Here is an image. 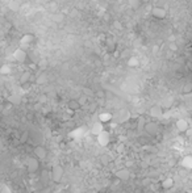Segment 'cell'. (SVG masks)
<instances>
[{
	"label": "cell",
	"instance_id": "cell-2",
	"mask_svg": "<svg viewBox=\"0 0 192 193\" xmlns=\"http://www.w3.org/2000/svg\"><path fill=\"white\" fill-rule=\"evenodd\" d=\"M50 176H51V180H53L54 183H61V180L63 177V168L61 167V165H58V164L53 165L51 172H50Z\"/></svg>",
	"mask_w": 192,
	"mask_h": 193
},
{
	"label": "cell",
	"instance_id": "cell-16",
	"mask_svg": "<svg viewBox=\"0 0 192 193\" xmlns=\"http://www.w3.org/2000/svg\"><path fill=\"white\" fill-rule=\"evenodd\" d=\"M112 118H113V116H112L111 113H101L99 116V122H101V124H107V122L112 121Z\"/></svg>",
	"mask_w": 192,
	"mask_h": 193
},
{
	"label": "cell",
	"instance_id": "cell-9",
	"mask_svg": "<svg viewBox=\"0 0 192 193\" xmlns=\"http://www.w3.org/2000/svg\"><path fill=\"white\" fill-rule=\"evenodd\" d=\"M116 177L121 181H126V180H129V177H130V171L128 168H121L116 172Z\"/></svg>",
	"mask_w": 192,
	"mask_h": 193
},
{
	"label": "cell",
	"instance_id": "cell-15",
	"mask_svg": "<svg viewBox=\"0 0 192 193\" xmlns=\"http://www.w3.org/2000/svg\"><path fill=\"white\" fill-rule=\"evenodd\" d=\"M91 131H92V134H95V135H99L100 133L104 131V125L101 124V122H96V124L92 125V129H91Z\"/></svg>",
	"mask_w": 192,
	"mask_h": 193
},
{
	"label": "cell",
	"instance_id": "cell-25",
	"mask_svg": "<svg viewBox=\"0 0 192 193\" xmlns=\"http://www.w3.org/2000/svg\"><path fill=\"white\" fill-rule=\"evenodd\" d=\"M83 95L87 96V97H90V96H95V92L90 88H83Z\"/></svg>",
	"mask_w": 192,
	"mask_h": 193
},
{
	"label": "cell",
	"instance_id": "cell-6",
	"mask_svg": "<svg viewBox=\"0 0 192 193\" xmlns=\"http://www.w3.org/2000/svg\"><path fill=\"white\" fill-rule=\"evenodd\" d=\"M33 152H34V156L37 158L38 160H45L47 158V150L43 147V146H36Z\"/></svg>",
	"mask_w": 192,
	"mask_h": 193
},
{
	"label": "cell",
	"instance_id": "cell-26",
	"mask_svg": "<svg viewBox=\"0 0 192 193\" xmlns=\"http://www.w3.org/2000/svg\"><path fill=\"white\" fill-rule=\"evenodd\" d=\"M128 3H129V5L132 8H134V9L139 7V0H128Z\"/></svg>",
	"mask_w": 192,
	"mask_h": 193
},
{
	"label": "cell",
	"instance_id": "cell-13",
	"mask_svg": "<svg viewBox=\"0 0 192 193\" xmlns=\"http://www.w3.org/2000/svg\"><path fill=\"white\" fill-rule=\"evenodd\" d=\"M67 108H69V110H71V112H75V110L81 109L82 105H81V102L78 101V98H71V100L67 102Z\"/></svg>",
	"mask_w": 192,
	"mask_h": 193
},
{
	"label": "cell",
	"instance_id": "cell-5",
	"mask_svg": "<svg viewBox=\"0 0 192 193\" xmlns=\"http://www.w3.org/2000/svg\"><path fill=\"white\" fill-rule=\"evenodd\" d=\"M33 80H34V75L29 70L24 71V72L20 75V84L21 85H28V84H30Z\"/></svg>",
	"mask_w": 192,
	"mask_h": 193
},
{
	"label": "cell",
	"instance_id": "cell-17",
	"mask_svg": "<svg viewBox=\"0 0 192 193\" xmlns=\"http://www.w3.org/2000/svg\"><path fill=\"white\" fill-rule=\"evenodd\" d=\"M12 72V67L8 63H4V65L0 66V74L2 75H9Z\"/></svg>",
	"mask_w": 192,
	"mask_h": 193
},
{
	"label": "cell",
	"instance_id": "cell-12",
	"mask_svg": "<svg viewBox=\"0 0 192 193\" xmlns=\"http://www.w3.org/2000/svg\"><path fill=\"white\" fill-rule=\"evenodd\" d=\"M113 118L118 122V124H122V122H125L128 118H129V113H128L126 110H120L116 116H113Z\"/></svg>",
	"mask_w": 192,
	"mask_h": 193
},
{
	"label": "cell",
	"instance_id": "cell-10",
	"mask_svg": "<svg viewBox=\"0 0 192 193\" xmlns=\"http://www.w3.org/2000/svg\"><path fill=\"white\" fill-rule=\"evenodd\" d=\"M146 130V133H149L150 135H155V134L158 133V125H157V122H146V125H145V128H143Z\"/></svg>",
	"mask_w": 192,
	"mask_h": 193
},
{
	"label": "cell",
	"instance_id": "cell-18",
	"mask_svg": "<svg viewBox=\"0 0 192 193\" xmlns=\"http://www.w3.org/2000/svg\"><path fill=\"white\" fill-rule=\"evenodd\" d=\"M177 128L180 130V131H186L187 129H188V124H187L186 120H178L177 122Z\"/></svg>",
	"mask_w": 192,
	"mask_h": 193
},
{
	"label": "cell",
	"instance_id": "cell-19",
	"mask_svg": "<svg viewBox=\"0 0 192 193\" xmlns=\"http://www.w3.org/2000/svg\"><path fill=\"white\" fill-rule=\"evenodd\" d=\"M126 63H128V66H129V67H137L139 65V59L137 57H129Z\"/></svg>",
	"mask_w": 192,
	"mask_h": 193
},
{
	"label": "cell",
	"instance_id": "cell-4",
	"mask_svg": "<svg viewBox=\"0 0 192 193\" xmlns=\"http://www.w3.org/2000/svg\"><path fill=\"white\" fill-rule=\"evenodd\" d=\"M104 47L107 49L108 53H112L115 54V51H117V41L113 35H108L105 42H104Z\"/></svg>",
	"mask_w": 192,
	"mask_h": 193
},
{
	"label": "cell",
	"instance_id": "cell-7",
	"mask_svg": "<svg viewBox=\"0 0 192 193\" xmlns=\"http://www.w3.org/2000/svg\"><path fill=\"white\" fill-rule=\"evenodd\" d=\"M39 169V160L37 158H30L28 160V171L29 172H37Z\"/></svg>",
	"mask_w": 192,
	"mask_h": 193
},
{
	"label": "cell",
	"instance_id": "cell-29",
	"mask_svg": "<svg viewBox=\"0 0 192 193\" xmlns=\"http://www.w3.org/2000/svg\"><path fill=\"white\" fill-rule=\"evenodd\" d=\"M87 98H88V97L84 96V95H82V96L78 98V101L81 102V105H83V104H86V102H87Z\"/></svg>",
	"mask_w": 192,
	"mask_h": 193
},
{
	"label": "cell",
	"instance_id": "cell-8",
	"mask_svg": "<svg viewBox=\"0 0 192 193\" xmlns=\"http://www.w3.org/2000/svg\"><path fill=\"white\" fill-rule=\"evenodd\" d=\"M151 15H153L155 18L162 20V18L166 17L167 12H166L165 8H162V7H155V8H153V9H151Z\"/></svg>",
	"mask_w": 192,
	"mask_h": 193
},
{
	"label": "cell",
	"instance_id": "cell-27",
	"mask_svg": "<svg viewBox=\"0 0 192 193\" xmlns=\"http://www.w3.org/2000/svg\"><path fill=\"white\" fill-rule=\"evenodd\" d=\"M107 37H108V34H105V33H100V34L98 35V39H99V42H100V43H103V45H104V42H105Z\"/></svg>",
	"mask_w": 192,
	"mask_h": 193
},
{
	"label": "cell",
	"instance_id": "cell-24",
	"mask_svg": "<svg viewBox=\"0 0 192 193\" xmlns=\"http://www.w3.org/2000/svg\"><path fill=\"white\" fill-rule=\"evenodd\" d=\"M95 97L100 98V100H101V98H105V91H104V89H98L95 92Z\"/></svg>",
	"mask_w": 192,
	"mask_h": 193
},
{
	"label": "cell",
	"instance_id": "cell-14",
	"mask_svg": "<svg viewBox=\"0 0 192 193\" xmlns=\"http://www.w3.org/2000/svg\"><path fill=\"white\" fill-rule=\"evenodd\" d=\"M162 114H163V109L161 108V106L154 105V106H151V108H150V116L151 117L159 118V117H162Z\"/></svg>",
	"mask_w": 192,
	"mask_h": 193
},
{
	"label": "cell",
	"instance_id": "cell-3",
	"mask_svg": "<svg viewBox=\"0 0 192 193\" xmlns=\"http://www.w3.org/2000/svg\"><path fill=\"white\" fill-rule=\"evenodd\" d=\"M34 39H36V37H34L33 34H30V33L22 34L21 38H20V46H21L22 49L26 50L28 47H30L34 43Z\"/></svg>",
	"mask_w": 192,
	"mask_h": 193
},
{
	"label": "cell",
	"instance_id": "cell-23",
	"mask_svg": "<svg viewBox=\"0 0 192 193\" xmlns=\"http://www.w3.org/2000/svg\"><path fill=\"white\" fill-rule=\"evenodd\" d=\"M63 18H65V15H62V13H54L53 15V21H55V22H62Z\"/></svg>",
	"mask_w": 192,
	"mask_h": 193
},
{
	"label": "cell",
	"instance_id": "cell-11",
	"mask_svg": "<svg viewBox=\"0 0 192 193\" xmlns=\"http://www.w3.org/2000/svg\"><path fill=\"white\" fill-rule=\"evenodd\" d=\"M109 139H111L109 133L105 131V130L98 135V142H99V145H101V146H107L108 143H109Z\"/></svg>",
	"mask_w": 192,
	"mask_h": 193
},
{
	"label": "cell",
	"instance_id": "cell-21",
	"mask_svg": "<svg viewBox=\"0 0 192 193\" xmlns=\"http://www.w3.org/2000/svg\"><path fill=\"white\" fill-rule=\"evenodd\" d=\"M182 92L184 93V95H188V93H191V92H192V83L187 82L186 84L183 85V88H182Z\"/></svg>",
	"mask_w": 192,
	"mask_h": 193
},
{
	"label": "cell",
	"instance_id": "cell-28",
	"mask_svg": "<svg viewBox=\"0 0 192 193\" xmlns=\"http://www.w3.org/2000/svg\"><path fill=\"white\" fill-rule=\"evenodd\" d=\"M173 184H174L173 179H166L165 181H163V187H165V188H170V187H173Z\"/></svg>",
	"mask_w": 192,
	"mask_h": 193
},
{
	"label": "cell",
	"instance_id": "cell-31",
	"mask_svg": "<svg viewBox=\"0 0 192 193\" xmlns=\"http://www.w3.org/2000/svg\"><path fill=\"white\" fill-rule=\"evenodd\" d=\"M191 72H192V71H191Z\"/></svg>",
	"mask_w": 192,
	"mask_h": 193
},
{
	"label": "cell",
	"instance_id": "cell-22",
	"mask_svg": "<svg viewBox=\"0 0 192 193\" xmlns=\"http://www.w3.org/2000/svg\"><path fill=\"white\" fill-rule=\"evenodd\" d=\"M29 139H30V138H29V133H28V131H25V133H22L21 134V137H20V143H21V145H24V143H26V142H29Z\"/></svg>",
	"mask_w": 192,
	"mask_h": 193
},
{
	"label": "cell",
	"instance_id": "cell-1",
	"mask_svg": "<svg viewBox=\"0 0 192 193\" xmlns=\"http://www.w3.org/2000/svg\"><path fill=\"white\" fill-rule=\"evenodd\" d=\"M12 58L15 59L16 62L19 63H25L28 61V58H29V54H28V51L25 49H22V47H19V49H16L13 51V54H12Z\"/></svg>",
	"mask_w": 192,
	"mask_h": 193
},
{
	"label": "cell",
	"instance_id": "cell-30",
	"mask_svg": "<svg viewBox=\"0 0 192 193\" xmlns=\"http://www.w3.org/2000/svg\"><path fill=\"white\" fill-rule=\"evenodd\" d=\"M2 193H12V191H11V188H9V187L4 185V187L2 188Z\"/></svg>",
	"mask_w": 192,
	"mask_h": 193
},
{
	"label": "cell",
	"instance_id": "cell-20",
	"mask_svg": "<svg viewBox=\"0 0 192 193\" xmlns=\"http://www.w3.org/2000/svg\"><path fill=\"white\" fill-rule=\"evenodd\" d=\"M41 180L43 181V184H47V181L51 180V176H50V172L47 169H43L41 172Z\"/></svg>",
	"mask_w": 192,
	"mask_h": 193
}]
</instances>
